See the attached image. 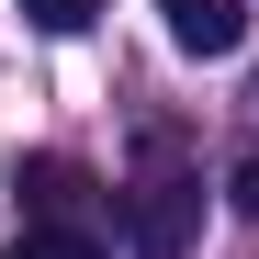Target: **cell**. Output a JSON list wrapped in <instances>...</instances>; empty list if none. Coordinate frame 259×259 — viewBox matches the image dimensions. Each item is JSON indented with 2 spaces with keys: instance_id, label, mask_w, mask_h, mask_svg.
<instances>
[{
  "instance_id": "7a4b0ae2",
  "label": "cell",
  "mask_w": 259,
  "mask_h": 259,
  "mask_svg": "<svg viewBox=\"0 0 259 259\" xmlns=\"http://www.w3.org/2000/svg\"><path fill=\"white\" fill-rule=\"evenodd\" d=\"M12 203H23V226H79V214H91V169L79 158H23Z\"/></svg>"
},
{
  "instance_id": "8992f818",
  "label": "cell",
  "mask_w": 259,
  "mask_h": 259,
  "mask_svg": "<svg viewBox=\"0 0 259 259\" xmlns=\"http://www.w3.org/2000/svg\"><path fill=\"white\" fill-rule=\"evenodd\" d=\"M226 203H237V214H259V147H248V158L226 169Z\"/></svg>"
},
{
  "instance_id": "277c9868",
  "label": "cell",
  "mask_w": 259,
  "mask_h": 259,
  "mask_svg": "<svg viewBox=\"0 0 259 259\" xmlns=\"http://www.w3.org/2000/svg\"><path fill=\"white\" fill-rule=\"evenodd\" d=\"M12 259H102V237H91V226H23Z\"/></svg>"
},
{
  "instance_id": "5b68a950",
  "label": "cell",
  "mask_w": 259,
  "mask_h": 259,
  "mask_svg": "<svg viewBox=\"0 0 259 259\" xmlns=\"http://www.w3.org/2000/svg\"><path fill=\"white\" fill-rule=\"evenodd\" d=\"M23 23H34V34H79V23H91V0H23Z\"/></svg>"
},
{
  "instance_id": "3957f363",
  "label": "cell",
  "mask_w": 259,
  "mask_h": 259,
  "mask_svg": "<svg viewBox=\"0 0 259 259\" xmlns=\"http://www.w3.org/2000/svg\"><path fill=\"white\" fill-rule=\"evenodd\" d=\"M158 23H169L181 57H237L248 46V12H237V0H158Z\"/></svg>"
},
{
  "instance_id": "6da1fadb",
  "label": "cell",
  "mask_w": 259,
  "mask_h": 259,
  "mask_svg": "<svg viewBox=\"0 0 259 259\" xmlns=\"http://www.w3.org/2000/svg\"><path fill=\"white\" fill-rule=\"evenodd\" d=\"M113 214H124V237H136L147 259H181V248H192V226H203V181H192L169 147H147V169L113 192Z\"/></svg>"
}]
</instances>
